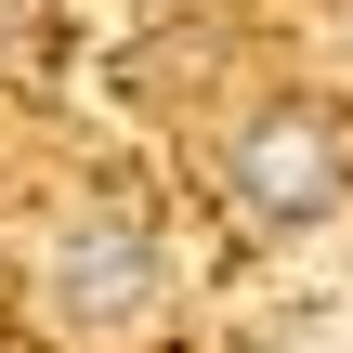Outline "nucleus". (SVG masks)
I'll return each instance as SVG.
<instances>
[{"label":"nucleus","mask_w":353,"mask_h":353,"mask_svg":"<svg viewBox=\"0 0 353 353\" xmlns=\"http://www.w3.org/2000/svg\"><path fill=\"white\" fill-rule=\"evenodd\" d=\"M223 196H236V223L249 236H301V223H327L353 196V118L341 105H249L236 118V144H223Z\"/></svg>","instance_id":"nucleus-1"},{"label":"nucleus","mask_w":353,"mask_h":353,"mask_svg":"<svg viewBox=\"0 0 353 353\" xmlns=\"http://www.w3.org/2000/svg\"><path fill=\"white\" fill-rule=\"evenodd\" d=\"M157 288H170V262H157V223L144 210H79L52 236V327H79V341L144 327Z\"/></svg>","instance_id":"nucleus-2"}]
</instances>
